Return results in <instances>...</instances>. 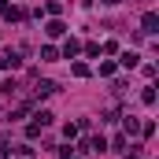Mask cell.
<instances>
[{
    "label": "cell",
    "instance_id": "obj_1",
    "mask_svg": "<svg viewBox=\"0 0 159 159\" xmlns=\"http://www.w3.org/2000/svg\"><path fill=\"white\" fill-rule=\"evenodd\" d=\"M141 26H144V34H156V26H159V15H156V11H144Z\"/></svg>",
    "mask_w": 159,
    "mask_h": 159
},
{
    "label": "cell",
    "instance_id": "obj_2",
    "mask_svg": "<svg viewBox=\"0 0 159 159\" xmlns=\"http://www.w3.org/2000/svg\"><path fill=\"white\" fill-rule=\"evenodd\" d=\"M15 67H19V56L15 52H4L0 56V70H15Z\"/></svg>",
    "mask_w": 159,
    "mask_h": 159
},
{
    "label": "cell",
    "instance_id": "obj_3",
    "mask_svg": "<svg viewBox=\"0 0 159 159\" xmlns=\"http://www.w3.org/2000/svg\"><path fill=\"white\" fill-rule=\"evenodd\" d=\"M63 30H67V26H63L59 19H52V22L44 26V34H48V37H63Z\"/></svg>",
    "mask_w": 159,
    "mask_h": 159
},
{
    "label": "cell",
    "instance_id": "obj_4",
    "mask_svg": "<svg viewBox=\"0 0 159 159\" xmlns=\"http://www.w3.org/2000/svg\"><path fill=\"white\" fill-rule=\"evenodd\" d=\"M56 93V81H37V96H52Z\"/></svg>",
    "mask_w": 159,
    "mask_h": 159
},
{
    "label": "cell",
    "instance_id": "obj_5",
    "mask_svg": "<svg viewBox=\"0 0 159 159\" xmlns=\"http://www.w3.org/2000/svg\"><path fill=\"white\" fill-rule=\"evenodd\" d=\"M41 59H44V63H52V59H56V48H52V44H44V48H41Z\"/></svg>",
    "mask_w": 159,
    "mask_h": 159
},
{
    "label": "cell",
    "instance_id": "obj_6",
    "mask_svg": "<svg viewBox=\"0 0 159 159\" xmlns=\"http://www.w3.org/2000/svg\"><path fill=\"white\" fill-rule=\"evenodd\" d=\"M122 67H137V52H122Z\"/></svg>",
    "mask_w": 159,
    "mask_h": 159
},
{
    "label": "cell",
    "instance_id": "obj_7",
    "mask_svg": "<svg viewBox=\"0 0 159 159\" xmlns=\"http://www.w3.org/2000/svg\"><path fill=\"white\" fill-rule=\"evenodd\" d=\"M74 52H78V41L70 37V41H67V44H63V56H70V59H74Z\"/></svg>",
    "mask_w": 159,
    "mask_h": 159
},
{
    "label": "cell",
    "instance_id": "obj_8",
    "mask_svg": "<svg viewBox=\"0 0 159 159\" xmlns=\"http://www.w3.org/2000/svg\"><path fill=\"white\" fill-rule=\"evenodd\" d=\"M141 100H144V104H156V89H152V85H148V89H144V93H141Z\"/></svg>",
    "mask_w": 159,
    "mask_h": 159
},
{
    "label": "cell",
    "instance_id": "obj_9",
    "mask_svg": "<svg viewBox=\"0 0 159 159\" xmlns=\"http://www.w3.org/2000/svg\"><path fill=\"white\" fill-rule=\"evenodd\" d=\"M126 159H133V156H126Z\"/></svg>",
    "mask_w": 159,
    "mask_h": 159
}]
</instances>
